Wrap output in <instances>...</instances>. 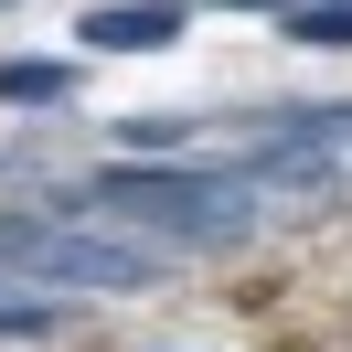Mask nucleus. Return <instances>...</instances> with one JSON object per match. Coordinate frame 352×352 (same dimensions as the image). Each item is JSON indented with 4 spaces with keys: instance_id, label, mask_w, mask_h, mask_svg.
<instances>
[{
    "instance_id": "obj_1",
    "label": "nucleus",
    "mask_w": 352,
    "mask_h": 352,
    "mask_svg": "<svg viewBox=\"0 0 352 352\" xmlns=\"http://www.w3.org/2000/svg\"><path fill=\"white\" fill-rule=\"evenodd\" d=\"M171 256L182 245L96 214H0V288H22V299H118V288L171 278Z\"/></svg>"
},
{
    "instance_id": "obj_2",
    "label": "nucleus",
    "mask_w": 352,
    "mask_h": 352,
    "mask_svg": "<svg viewBox=\"0 0 352 352\" xmlns=\"http://www.w3.org/2000/svg\"><path fill=\"white\" fill-rule=\"evenodd\" d=\"M256 171H182V160H118V171L86 182L96 214H129V235H160V245H224L256 224Z\"/></svg>"
},
{
    "instance_id": "obj_3",
    "label": "nucleus",
    "mask_w": 352,
    "mask_h": 352,
    "mask_svg": "<svg viewBox=\"0 0 352 352\" xmlns=\"http://www.w3.org/2000/svg\"><path fill=\"white\" fill-rule=\"evenodd\" d=\"M182 32V0H96L86 22H75V43L86 54H150Z\"/></svg>"
},
{
    "instance_id": "obj_4",
    "label": "nucleus",
    "mask_w": 352,
    "mask_h": 352,
    "mask_svg": "<svg viewBox=\"0 0 352 352\" xmlns=\"http://www.w3.org/2000/svg\"><path fill=\"white\" fill-rule=\"evenodd\" d=\"M65 96H75V65H43V54L0 65V107H65Z\"/></svg>"
},
{
    "instance_id": "obj_5",
    "label": "nucleus",
    "mask_w": 352,
    "mask_h": 352,
    "mask_svg": "<svg viewBox=\"0 0 352 352\" xmlns=\"http://www.w3.org/2000/svg\"><path fill=\"white\" fill-rule=\"evenodd\" d=\"M288 43H309V54H352V0H299V11H288Z\"/></svg>"
},
{
    "instance_id": "obj_6",
    "label": "nucleus",
    "mask_w": 352,
    "mask_h": 352,
    "mask_svg": "<svg viewBox=\"0 0 352 352\" xmlns=\"http://www.w3.org/2000/svg\"><path fill=\"white\" fill-rule=\"evenodd\" d=\"M118 139H129V160H171L192 129H182V118H118Z\"/></svg>"
},
{
    "instance_id": "obj_7",
    "label": "nucleus",
    "mask_w": 352,
    "mask_h": 352,
    "mask_svg": "<svg viewBox=\"0 0 352 352\" xmlns=\"http://www.w3.org/2000/svg\"><path fill=\"white\" fill-rule=\"evenodd\" d=\"M54 331V299H22V288H0V342H43Z\"/></svg>"
},
{
    "instance_id": "obj_8",
    "label": "nucleus",
    "mask_w": 352,
    "mask_h": 352,
    "mask_svg": "<svg viewBox=\"0 0 352 352\" xmlns=\"http://www.w3.org/2000/svg\"><path fill=\"white\" fill-rule=\"evenodd\" d=\"M214 11H299V0H214Z\"/></svg>"
},
{
    "instance_id": "obj_9",
    "label": "nucleus",
    "mask_w": 352,
    "mask_h": 352,
    "mask_svg": "<svg viewBox=\"0 0 352 352\" xmlns=\"http://www.w3.org/2000/svg\"><path fill=\"white\" fill-rule=\"evenodd\" d=\"M0 11H11V0H0Z\"/></svg>"
}]
</instances>
